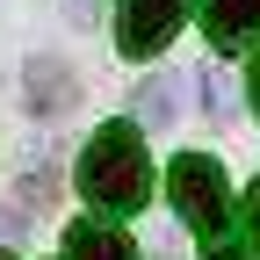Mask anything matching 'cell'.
Here are the masks:
<instances>
[{
  "mask_svg": "<svg viewBox=\"0 0 260 260\" xmlns=\"http://www.w3.org/2000/svg\"><path fill=\"white\" fill-rule=\"evenodd\" d=\"M167 195H174L181 224L203 239V260H253V246L239 239L246 224H232V181H224V167H217V159L181 152L174 167H167Z\"/></svg>",
  "mask_w": 260,
  "mask_h": 260,
  "instance_id": "1",
  "label": "cell"
},
{
  "mask_svg": "<svg viewBox=\"0 0 260 260\" xmlns=\"http://www.w3.org/2000/svg\"><path fill=\"white\" fill-rule=\"evenodd\" d=\"M80 195L94 210H109V217H130V210H145L152 203V159H145V138H138V123H102L87 138L80 152Z\"/></svg>",
  "mask_w": 260,
  "mask_h": 260,
  "instance_id": "2",
  "label": "cell"
},
{
  "mask_svg": "<svg viewBox=\"0 0 260 260\" xmlns=\"http://www.w3.org/2000/svg\"><path fill=\"white\" fill-rule=\"evenodd\" d=\"M188 15V0H123V22H116V44L123 58H152L174 44V29Z\"/></svg>",
  "mask_w": 260,
  "mask_h": 260,
  "instance_id": "3",
  "label": "cell"
},
{
  "mask_svg": "<svg viewBox=\"0 0 260 260\" xmlns=\"http://www.w3.org/2000/svg\"><path fill=\"white\" fill-rule=\"evenodd\" d=\"M203 29L210 51H246L260 37V0H203Z\"/></svg>",
  "mask_w": 260,
  "mask_h": 260,
  "instance_id": "4",
  "label": "cell"
},
{
  "mask_svg": "<svg viewBox=\"0 0 260 260\" xmlns=\"http://www.w3.org/2000/svg\"><path fill=\"white\" fill-rule=\"evenodd\" d=\"M65 260H138V246H130L116 224H102V217H80L73 232H65Z\"/></svg>",
  "mask_w": 260,
  "mask_h": 260,
  "instance_id": "5",
  "label": "cell"
},
{
  "mask_svg": "<svg viewBox=\"0 0 260 260\" xmlns=\"http://www.w3.org/2000/svg\"><path fill=\"white\" fill-rule=\"evenodd\" d=\"M65 102H73L65 65L58 58H37V65H29V109H37V116H65Z\"/></svg>",
  "mask_w": 260,
  "mask_h": 260,
  "instance_id": "6",
  "label": "cell"
},
{
  "mask_svg": "<svg viewBox=\"0 0 260 260\" xmlns=\"http://www.w3.org/2000/svg\"><path fill=\"white\" fill-rule=\"evenodd\" d=\"M138 123H174V80H145L138 87Z\"/></svg>",
  "mask_w": 260,
  "mask_h": 260,
  "instance_id": "7",
  "label": "cell"
},
{
  "mask_svg": "<svg viewBox=\"0 0 260 260\" xmlns=\"http://www.w3.org/2000/svg\"><path fill=\"white\" fill-rule=\"evenodd\" d=\"M239 224H246V246H253V260H260V181L246 188V203H239Z\"/></svg>",
  "mask_w": 260,
  "mask_h": 260,
  "instance_id": "8",
  "label": "cell"
},
{
  "mask_svg": "<svg viewBox=\"0 0 260 260\" xmlns=\"http://www.w3.org/2000/svg\"><path fill=\"white\" fill-rule=\"evenodd\" d=\"M246 102H253V116H260V58L246 65Z\"/></svg>",
  "mask_w": 260,
  "mask_h": 260,
  "instance_id": "9",
  "label": "cell"
},
{
  "mask_svg": "<svg viewBox=\"0 0 260 260\" xmlns=\"http://www.w3.org/2000/svg\"><path fill=\"white\" fill-rule=\"evenodd\" d=\"M0 260H15V253H0Z\"/></svg>",
  "mask_w": 260,
  "mask_h": 260,
  "instance_id": "10",
  "label": "cell"
}]
</instances>
